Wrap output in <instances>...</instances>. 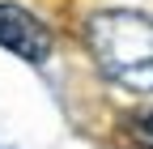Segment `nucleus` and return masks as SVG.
<instances>
[{"instance_id": "obj_2", "label": "nucleus", "mask_w": 153, "mask_h": 149, "mask_svg": "<svg viewBox=\"0 0 153 149\" xmlns=\"http://www.w3.org/2000/svg\"><path fill=\"white\" fill-rule=\"evenodd\" d=\"M0 47L22 55L26 64H43L51 55V30L22 4L0 0Z\"/></svg>"}, {"instance_id": "obj_3", "label": "nucleus", "mask_w": 153, "mask_h": 149, "mask_svg": "<svg viewBox=\"0 0 153 149\" xmlns=\"http://www.w3.org/2000/svg\"><path fill=\"white\" fill-rule=\"evenodd\" d=\"M123 136L140 149H153V107H136L123 115Z\"/></svg>"}, {"instance_id": "obj_1", "label": "nucleus", "mask_w": 153, "mask_h": 149, "mask_svg": "<svg viewBox=\"0 0 153 149\" xmlns=\"http://www.w3.org/2000/svg\"><path fill=\"white\" fill-rule=\"evenodd\" d=\"M85 43L115 85L153 94V17L136 9H98L85 22Z\"/></svg>"}]
</instances>
